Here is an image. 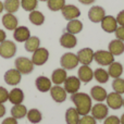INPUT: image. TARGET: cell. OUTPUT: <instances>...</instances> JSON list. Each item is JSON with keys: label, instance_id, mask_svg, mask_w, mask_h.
Returning <instances> with one entry per match:
<instances>
[{"label": "cell", "instance_id": "1", "mask_svg": "<svg viewBox=\"0 0 124 124\" xmlns=\"http://www.w3.org/2000/svg\"><path fill=\"white\" fill-rule=\"evenodd\" d=\"M71 100L75 105V109L79 113V116H87L90 113L93 103L92 98L88 94L86 93H75V94L71 95Z\"/></svg>", "mask_w": 124, "mask_h": 124}, {"label": "cell", "instance_id": "2", "mask_svg": "<svg viewBox=\"0 0 124 124\" xmlns=\"http://www.w3.org/2000/svg\"><path fill=\"white\" fill-rule=\"evenodd\" d=\"M15 69L19 71L21 74H31L34 71V63L32 60L26 57H19L16 58V60L14 61Z\"/></svg>", "mask_w": 124, "mask_h": 124}, {"label": "cell", "instance_id": "3", "mask_svg": "<svg viewBox=\"0 0 124 124\" xmlns=\"http://www.w3.org/2000/svg\"><path fill=\"white\" fill-rule=\"evenodd\" d=\"M16 45L14 41L6 39L0 44V57L3 59H11L16 54Z\"/></svg>", "mask_w": 124, "mask_h": 124}, {"label": "cell", "instance_id": "4", "mask_svg": "<svg viewBox=\"0 0 124 124\" xmlns=\"http://www.w3.org/2000/svg\"><path fill=\"white\" fill-rule=\"evenodd\" d=\"M60 64L61 68L64 70H73L79 64L78 58L75 54L73 52H66L60 59Z\"/></svg>", "mask_w": 124, "mask_h": 124}, {"label": "cell", "instance_id": "5", "mask_svg": "<svg viewBox=\"0 0 124 124\" xmlns=\"http://www.w3.org/2000/svg\"><path fill=\"white\" fill-rule=\"evenodd\" d=\"M94 60L102 66H108L114 62V56L109 50H98L94 54Z\"/></svg>", "mask_w": 124, "mask_h": 124}, {"label": "cell", "instance_id": "6", "mask_svg": "<svg viewBox=\"0 0 124 124\" xmlns=\"http://www.w3.org/2000/svg\"><path fill=\"white\" fill-rule=\"evenodd\" d=\"M49 59V51L44 47H39L37 50H35L32 54V62L34 65H44Z\"/></svg>", "mask_w": 124, "mask_h": 124}, {"label": "cell", "instance_id": "7", "mask_svg": "<svg viewBox=\"0 0 124 124\" xmlns=\"http://www.w3.org/2000/svg\"><path fill=\"white\" fill-rule=\"evenodd\" d=\"M90 112H92V116H94L96 120L101 121V120H105V119L108 116L109 107L102 102H97L96 105L92 107Z\"/></svg>", "mask_w": 124, "mask_h": 124}, {"label": "cell", "instance_id": "8", "mask_svg": "<svg viewBox=\"0 0 124 124\" xmlns=\"http://www.w3.org/2000/svg\"><path fill=\"white\" fill-rule=\"evenodd\" d=\"M106 101H107L108 107L113 110H119L120 108L123 107L122 95L118 94V93H116V92H112V93H110V94H108L107 98H106Z\"/></svg>", "mask_w": 124, "mask_h": 124}, {"label": "cell", "instance_id": "9", "mask_svg": "<svg viewBox=\"0 0 124 124\" xmlns=\"http://www.w3.org/2000/svg\"><path fill=\"white\" fill-rule=\"evenodd\" d=\"M94 54H95V51L92 48L86 47V48H82L81 50H78L76 56L82 65H89L94 61Z\"/></svg>", "mask_w": 124, "mask_h": 124}, {"label": "cell", "instance_id": "10", "mask_svg": "<svg viewBox=\"0 0 124 124\" xmlns=\"http://www.w3.org/2000/svg\"><path fill=\"white\" fill-rule=\"evenodd\" d=\"M3 79L8 85L10 86H16L17 84L21 83L22 79V74L16 70V69H10L4 73Z\"/></svg>", "mask_w": 124, "mask_h": 124}, {"label": "cell", "instance_id": "11", "mask_svg": "<svg viewBox=\"0 0 124 124\" xmlns=\"http://www.w3.org/2000/svg\"><path fill=\"white\" fill-rule=\"evenodd\" d=\"M64 89L68 94H75L79 90L81 87V81L77 76H68L66 79L64 81Z\"/></svg>", "mask_w": 124, "mask_h": 124}, {"label": "cell", "instance_id": "12", "mask_svg": "<svg viewBox=\"0 0 124 124\" xmlns=\"http://www.w3.org/2000/svg\"><path fill=\"white\" fill-rule=\"evenodd\" d=\"M106 16V11L100 6H93L88 11V19L93 23H100Z\"/></svg>", "mask_w": 124, "mask_h": 124}, {"label": "cell", "instance_id": "13", "mask_svg": "<svg viewBox=\"0 0 124 124\" xmlns=\"http://www.w3.org/2000/svg\"><path fill=\"white\" fill-rule=\"evenodd\" d=\"M100 24H101V28L106 33H109V34L114 33L119 26L116 19L114 16H112V15H106L102 19V21L100 22Z\"/></svg>", "mask_w": 124, "mask_h": 124}, {"label": "cell", "instance_id": "14", "mask_svg": "<svg viewBox=\"0 0 124 124\" xmlns=\"http://www.w3.org/2000/svg\"><path fill=\"white\" fill-rule=\"evenodd\" d=\"M61 12H62L63 17L65 20H68V21L75 20L77 17H79V15H81L79 9L76 6H74V4H65L63 7V9L61 10Z\"/></svg>", "mask_w": 124, "mask_h": 124}, {"label": "cell", "instance_id": "15", "mask_svg": "<svg viewBox=\"0 0 124 124\" xmlns=\"http://www.w3.org/2000/svg\"><path fill=\"white\" fill-rule=\"evenodd\" d=\"M50 96L51 98L54 99L56 102L58 103H61V102H64L66 100V94L68 93L65 92L63 87H61V85H54L50 88Z\"/></svg>", "mask_w": 124, "mask_h": 124}, {"label": "cell", "instance_id": "16", "mask_svg": "<svg viewBox=\"0 0 124 124\" xmlns=\"http://www.w3.org/2000/svg\"><path fill=\"white\" fill-rule=\"evenodd\" d=\"M77 77L79 78L81 83L87 84L94 78V71L92 70V68L89 65H82L78 69Z\"/></svg>", "mask_w": 124, "mask_h": 124}, {"label": "cell", "instance_id": "17", "mask_svg": "<svg viewBox=\"0 0 124 124\" xmlns=\"http://www.w3.org/2000/svg\"><path fill=\"white\" fill-rule=\"evenodd\" d=\"M31 37V32L26 26H17L13 31V38L17 43H25Z\"/></svg>", "mask_w": 124, "mask_h": 124}, {"label": "cell", "instance_id": "18", "mask_svg": "<svg viewBox=\"0 0 124 124\" xmlns=\"http://www.w3.org/2000/svg\"><path fill=\"white\" fill-rule=\"evenodd\" d=\"M2 25L4 28H7L8 31H14L15 28L19 26V21L17 17L15 16L13 13H6L2 16Z\"/></svg>", "mask_w": 124, "mask_h": 124}, {"label": "cell", "instance_id": "19", "mask_svg": "<svg viewBox=\"0 0 124 124\" xmlns=\"http://www.w3.org/2000/svg\"><path fill=\"white\" fill-rule=\"evenodd\" d=\"M60 45L63 48L66 49H72L77 45V38L75 37V35L70 34V33H63L60 37Z\"/></svg>", "mask_w": 124, "mask_h": 124}, {"label": "cell", "instance_id": "20", "mask_svg": "<svg viewBox=\"0 0 124 124\" xmlns=\"http://www.w3.org/2000/svg\"><path fill=\"white\" fill-rule=\"evenodd\" d=\"M51 79L48 78L47 76H38L35 81V85H36V88L39 90L40 93H47L50 90L51 86Z\"/></svg>", "mask_w": 124, "mask_h": 124}, {"label": "cell", "instance_id": "21", "mask_svg": "<svg viewBox=\"0 0 124 124\" xmlns=\"http://www.w3.org/2000/svg\"><path fill=\"white\" fill-rule=\"evenodd\" d=\"M107 90L103 87L97 85L94 86V87L90 89V97H92L94 100H96L97 102H102V101L106 100L107 98Z\"/></svg>", "mask_w": 124, "mask_h": 124}, {"label": "cell", "instance_id": "22", "mask_svg": "<svg viewBox=\"0 0 124 124\" xmlns=\"http://www.w3.org/2000/svg\"><path fill=\"white\" fill-rule=\"evenodd\" d=\"M108 50L116 56H121L124 52V41L120 40V39H113L109 43V46H108Z\"/></svg>", "mask_w": 124, "mask_h": 124}, {"label": "cell", "instance_id": "23", "mask_svg": "<svg viewBox=\"0 0 124 124\" xmlns=\"http://www.w3.org/2000/svg\"><path fill=\"white\" fill-rule=\"evenodd\" d=\"M24 100V93L21 88H13L9 92V101L12 105H21Z\"/></svg>", "mask_w": 124, "mask_h": 124}, {"label": "cell", "instance_id": "24", "mask_svg": "<svg viewBox=\"0 0 124 124\" xmlns=\"http://www.w3.org/2000/svg\"><path fill=\"white\" fill-rule=\"evenodd\" d=\"M66 77H68L66 70H64V69H62V68L56 69L51 74V82L54 85H61V84L64 83Z\"/></svg>", "mask_w": 124, "mask_h": 124}, {"label": "cell", "instance_id": "25", "mask_svg": "<svg viewBox=\"0 0 124 124\" xmlns=\"http://www.w3.org/2000/svg\"><path fill=\"white\" fill-rule=\"evenodd\" d=\"M123 65L120 63V62H112L109 65V69H108V73H109V76L112 77V78H119L121 77V75L123 74Z\"/></svg>", "mask_w": 124, "mask_h": 124}, {"label": "cell", "instance_id": "26", "mask_svg": "<svg viewBox=\"0 0 124 124\" xmlns=\"http://www.w3.org/2000/svg\"><path fill=\"white\" fill-rule=\"evenodd\" d=\"M27 114V108L24 105H13V107L11 108V116H13L16 120L23 119Z\"/></svg>", "mask_w": 124, "mask_h": 124}, {"label": "cell", "instance_id": "27", "mask_svg": "<svg viewBox=\"0 0 124 124\" xmlns=\"http://www.w3.org/2000/svg\"><path fill=\"white\" fill-rule=\"evenodd\" d=\"M83 31V23L79 20L75 19V20H71L69 21V23L66 24V32L70 34L76 35L78 33H81Z\"/></svg>", "mask_w": 124, "mask_h": 124}, {"label": "cell", "instance_id": "28", "mask_svg": "<svg viewBox=\"0 0 124 124\" xmlns=\"http://www.w3.org/2000/svg\"><path fill=\"white\" fill-rule=\"evenodd\" d=\"M81 116L75 108H69L65 111V122L66 124H78Z\"/></svg>", "mask_w": 124, "mask_h": 124}, {"label": "cell", "instance_id": "29", "mask_svg": "<svg viewBox=\"0 0 124 124\" xmlns=\"http://www.w3.org/2000/svg\"><path fill=\"white\" fill-rule=\"evenodd\" d=\"M40 47V39L37 36H31L27 40L25 41V45H24V48L27 52H34L35 50H37Z\"/></svg>", "mask_w": 124, "mask_h": 124}, {"label": "cell", "instance_id": "30", "mask_svg": "<svg viewBox=\"0 0 124 124\" xmlns=\"http://www.w3.org/2000/svg\"><path fill=\"white\" fill-rule=\"evenodd\" d=\"M28 20L32 24L36 26H40L45 23V15L40 12V11L34 10L32 12H30V15H28Z\"/></svg>", "mask_w": 124, "mask_h": 124}, {"label": "cell", "instance_id": "31", "mask_svg": "<svg viewBox=\"0 0 124 124\" xmlns=\"http://www.w3.org/2000/svg\"><path fill=\"white\" fill-rule=\"evenodd\" d=\"M94 78L96 79L98 83L105 84L109 81L110 76H109L108 71H106L105 69H102V68H98L97 70L94 71Z\"/></svg>", "mask_w": 124, "mask_h": 124}, {"label": "cell", "instance_id": "32", "mask_svg": "<svg viewBox=\"0 0 124 124\" xmlns=\"http://www.w3.org/2000/svg\"><path fill=\"white\" fill-rule=\"evenodd\" d=\"M26 118L33 124H37L43 120V114L39 111L38 109H31L27 110V114H26Z\"/></svg>", "mask_w": 124, "mask_h": 124}, {"label": "cell", "instance_id": "33", "mask_svg": "<svg viewBox=\"0 0 124 124\" xmlns=\"http://www.w3.org/2000/svg\"><path fill=\"white\" fill-rule=\"evenodd\" d=\"M3 7L7 13H15L21 7V1L20 0H4Z\"/></svg>", "mask_w": 124, "mask_h": 124}, {"label": "cell", "instance_id": "34", "mask_svg": "<svg viewBox=\"0 0 124 124\" xmlns=\"http://www.w3.org/2000/svg\"><path fill=\"white\" fill-rule=\"evenodd\" d=\"M47 6L50 11H54V12L61 11L65 6V0H48Z\"/></svg>", "mask_w": 124, "mask_h": 124}, {"label": "cell", "instance_id": "35", "mask_svg": "<svg viewBox=\"0 0 124 124\" xmlns=\"http://www.w3.org/2000/svg\"><path fill=\"white\" fill-rule=\"evenodd\" d=\"M20 1H21V7L23 8V10L27 11V12L36 10L37 6H38V0H20Z\"/></svg>", "mask_w": 124, "mask_h": 124}, {"label": "cell", "instance_id": "36", "mask_svg": "<svg viewBox=\"0 0 124 124\" xmlns=\"http://www.w3.org/2000/svg\"><path fill=\"white\" fill-rule=\"evenodd\" d=\"M112 88H113V92L118 93L120 95L124 94V79L119 77V78H114L112 82Z\"/></svg>", "mask_w": 124, "mask_h": 124}, {"label": "cell", "instance_id": "37", "mask_svg": "<svg viewBox=\"0 0 124 124\" xmlns=\"http://www.w3.org/2000/svg\"><path fill=\"white\" fill-rule=\"evenodd\" d=\"M78 124H97V120L93 116L87 114V116H83L79 119Z\"/></svg>", "mask_w": 124, "mask_h": 124}, {"label": "cell", "instance_id": "38", "mask_svg": "<svg viewBox=\"0 0 124 124\" xmlns=\"http://www.w3.org/2000/svg\"><path fill=\"white\" fill-rule=\"evenodd\" d=\"M9 100V92L4 87L0 86V103H4Z\"/></svg>", "mask_w": 124, "mask_h": 124}, {"label": "cell", "instance_id": "39", "mask_svg": "<svg viewBox=\"0 0 124 124\" xmlns=\"http://www.w3.org/2000/svg\"><path fill=\"white\" fill-rule=\"evenodd\" d=\"M103 124H121L120 119L116 116H109L103 120Z\"/></svg>", "mask_w": 124, "mask_h": 124}, {"label": "cell", "instance_id": "40", "mask_svg": "<svg viewBox=\"0 0 124 124\" xmlns=\"http://www.w3.org/2000/svg\"><path fill=\"white\" fill-rule=\"evenodd\" d=\"M114 34H116V39H120V40L124 41V26H118Z\"/></svg>", "mask_w": 124, "mask_h": 124}, {"label": "cell", "instance_id": "41", "mask_svg": "<svg viewBox=\"0 0 124 124\" xmlns=\"http://www.w3.org/2000/svg\"><path fill=\"white\" fill-rule=\"evenodd\" d=\"M116 19V22H118L119 26H124V10L120 11V12L118 13Z\"/></svg>", "mask_w": 124, "mask_h": 124}, {"label": "cell", "instance_id": "42", "mask_svg": "<svg viewBox=\"0 0 124 124\" xmlns=\"http://www.w3.org/2000/svg\"><path fill=\"white\" fill-rule=\"evenodd\" d=\"M1 124H17V120L14 119L13 116H9V118L4 119Z\"/></svg>", "mask_w": 124, "mask_h": 124}, {"label": "cell", "instance_id": "43", "mask_svg": "<svg viewBox=\"0 0 124 124\" xmlns=\"http://www.w3.org/2000/svg\"><path fill=\"white\" fill-rule=\"evenodd\" d=\"M7 39V34L3 30H0V44Z\"/></svg>", "mask_w": 124, "mask_h": 124}, {"label": "cell", "instance_id": "44", "mask_svg": "<svg viewBox=\"0 0 124 124\" xmlns=\"http://www.w3.org/2000/svg\"><path fill=\"white\" fill-rule=\"evenodd\" d=\"M4 116H6V107L3 103H0V118H3Z\"/></svg>", "mask_w": 124, "mask_h": 124}, {"label": "cell", "instance_id": "45", "mask_svg": "<svg viewBox=\"0 0 124 124\" xmlns=\"http://www.w3.org/2000/svg\"><path fill=\"white\" fill-rule=\"evenodd\" d=\"M81 3H83V4H85V6H89V4H92V3H94L95 2V0H78Z\"/></svg>", "mask_w": 124, "mask_h": 124}, {"label": "cell", "instance_id": "46", "mask_svg": "<svg viewBox=\"0 0 124 124\" xmlns=\"http://www.w3.org/2000/svg\"><path fill=\"white\" fill-rule=\"evenodd\" d=\"M4 10V7H3V2L0 1V14L2 13V11Z\"/></svg>", "mask_w": 124, "mask_h": 124}, {"label": "cell", "instance_id": "47", "mask_svg": "<svg viewBox=\"0 0 124 124\" xmlns=\"http://www.w3.org/2000/svg\"><path fill=\"white\" fill-rule=\"evenodd\" d=\"M120 123L121 124H124V113L122 114V116L120 118Z\"/></svg>", "mask_w": 124, "mask_h": 124}, {"label": "cell", "instance_id": "48", "mask_svg": "<svg viewBox=\"0 0 124 124\" xmlns=\"http://www.w3.org/2000/svg\"><path fill=\"white\" fill-rule=\"evenodd\" d=\"M38 1H43V2H45V1H48V0H38Z\"/></svg>", "mask_w": 124, "mask_h": 124}, {"label": "cell", "instance_id": "49", "mask_svg": "<svg viewBox=\"0 0 124 124\" xmlns=\"http://www.w3.org/2000/svg\"><path fill=\"white\" fill-rule=\"evenodd\" d=\"M123 107H124V98H123Z\"/></svg>", "mask_w": 124, "mask_h": 124}, {"label": "cell", "instance_id": "50", "mask_svg": "<svg viewBox=\"0 0 124 124\" xmlns=\"http://www.w3.org/2000/svg\"><path fill=\"white\" fill-rule=\"evenodd\" d=\"M123 68H124V65H123Z\"/></svg>", "mask_w": 124, "mask_h": 124}]
</instances>
